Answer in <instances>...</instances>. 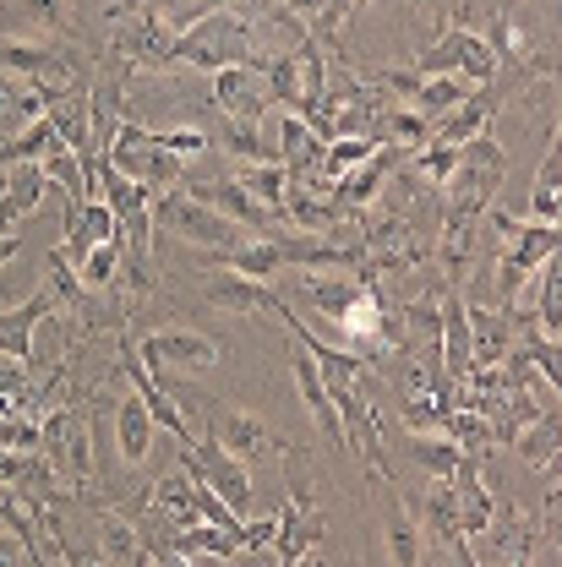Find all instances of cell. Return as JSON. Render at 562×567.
<instances>
[{"instance_id":"32","label":"cell","mask_w":562,"mask_h":567,"mask_svg":"<svg viewBox=\"0 0 562 567\" xmlns=\"http://www.w3.org/2000/svg\"><path fill=\"white\" fill-rule=\"evenodd\" d=\"M410 453H416V464H421L431 481H448L453 464H459V447L442 431H410Z\"/></svg>"},{"instance_id":"17","label":"cell","mask_w":562,"mask_h":567,"mask_svg":"<svg viewBox=\"0 0 562 567\" xmlns=\"http://www.w3.org/2000/svg\"><path fill=\"white\" fill-rule=\"evenodd\" d=\"M448 481H453V496H459V529H464V540H476L492 524V502H497V492L481 481V458L459 453V464H453Z\"/></svg>"},{"instance_id":"2","label":"cell","mask_w":562,"mask_h":567,"mask_svg":"<svg viewBox=\"0 0 562 567\" xmlns=\"http://www.w3.org/2000/svg\"><path fill=\"white\" fill-rule=\"evenodd\" d=\"M39 458L55 475V486L82 492L93 481V415H82L76 404H55L39 421Z\"/></svg>"},{"instance_id":"7","label":"cell","mask_w":562,"mask_h":567,"mask_svg":"<svg viewBox=\"0 0 562 567\" xmlns=\"http://www.w3.org/2000/svg\"><path fill=\"white\" fill-rule=\"evenodd\" d=\"M410 66L421 71V76H442V71H448V76H464V82H476V87L497 82V71H502L497 55L487 50V39L470 33V28H442Z\"/></svg>"},{"instance_id":"28","label":"cell","mask_w":562,"mask_h":567,"mask_svg":"<svg viewBox=\"0 0 562 567\" xmlns=\"http://www.w3.org/2000/svg\"><path fill=\"white\" fill-rule=\"evenodd\" d=\"M235 186H241V192H246L257 208H268L284 224V192H289V175H284V164H241Z\"/></svg>"},{"instance_id":"20","label":"cell","mask_w":562,"mask_h":567,"mask_svg":"<svg viewBox=\"0 0 562 567\" xmlns=\"http://www.w3.org/2000/svg\"><path fill=\"white\" fill-rule=\"evenodd\" d=\"M416 513H421V535H431L442 551L464 540V529H459V496H453V481H431V492L416 502Z\"/></svg>"},{"instance_id":"29","label":"cell","mask_w":562,"mask_h":567,"mask_svg":"<svg viewBox=\"0 0 562 567\" xmlns=\"http://www.w3.org/2000/svg\"><path fill=\"white\" fill-rule=\"evenodd\" d=\"M50 147H61V137H55V126L39 115V121H28V126H17L11 137L0 142V164H39Z\"/></svg>"},{"instance_id":"19","label":"cell","mask_w":562,"mask_h":567,"mask_svg":"<svg viewBox=\"0 0 562 567\" xmlns=\"http://www.w3.org/2000/svg\"><path fill=\"white\" fill-rule=\"evenodd\" d=\"M44 192H50V181H44L39 164H6V181H0V235H11L17 218H28L39 208Z\"/></svg>"},{"instance_id":"37","label":"cell","mask_w":562,"mask_h":567,"mask_svg":"<svg viewBox=\"0 0 562 567\" xmlns=\"http://www.w3.org/2000/svg\"><path fill=\"white\" fill-rule=\"evenodd\" d=\"M0 399H28V365L0 354Z\"/></svg>"},{"instance_id":"15","label":"cell","mask_w":562,"mask_h":567,"mask_svg":"<svg viewBox=\"0 0 562 567\" xmlns=\"http://www.w3.org/2000/svg\"><path fill=\"white\" fill-rule=\"evenodd\" d=\"M50 311H55V289H50V284L33 289L22 306L0 311V354L17 360V365H33V328L50 322Z\"/></svg>"},{"instance_id":"21","label":"cell","mask_w":562,"mask_h":567,"mask_svg":"<svg viewBox=\"0 0 562 567\" xmlns=\"http://www.w3.org/2000/svg\"><path fill=\"white\" fill-rule=\"evenodd\" d=\"M558 431H562L558 410H541L535 421L513 436V453H519L530 470H546V475H558Z\"/></svg>"},{"instance_id":"5","label":"cell","mask_w":562,"mask_h":567,"mask_svg":"<svg viewBox=\"0 0 562 567\" xmlns=\"http://www.w3.org/2000/svg\"><path fill=\"white\" fill-rule=\"evenodd\" d=\"M175 22L164 17V0H147L142 11L121 17L110 33V55L126 61V71H170V50H175Z\"/></svg>"},{"instance_id":"3","label":"cell","mask_w":562,"mask_h":567,"mask_svg":"<svg viewBox=\"0 0 562 567\" xmlns=\"http://www.w3.org/2000/svg\"><path fill=\"white\" fill-rule=\"evenodd\" d=\"M115 175H126V181H137L142 192H175L181 181H186V158H175V153H164L159 147V137L147 132V126H137L132 115L115 126V137H110V147L99 153Z\"/></svg>"},{"instance_id":"22","label":"cell","mask_w":562,"mask_h":567,"mask_svg":"<svg viewBox=\"0 0 562 567\" xmlns=\"http://www.w3.org/2000/svg\"><path fill=\"white\" fill-rule=\"evenodd\" d=\"M147 502H153V513H159V518H164L175 535L197 524V496H192V475H186V470H181V475H164V481H153Z\"/></svg>"},{"instance_id":"31","label":"cell","mask_w":562,"mask_h":567,"mask_svg":"<svg viewBox=\"0 0 562 567\" xmlns=\"http://www.w3.org/2000/svg\"><path fill=\"white\" fill-rule=\"evenodd\" d=\"M121 251H126L121 240H104V246H93V251H88V257L71 268V274H76V284H82L88 295H93V289H110V284L121 279Z\"/></svg>"},{"instance_id":"24","label":"cell","mask_w":562,"mask_h":567,"mask_svg":"<svg viewBox=\"0 0 562 567\" xmlns=\"http://www.w3.org/2000/svg\"><path fill=\"white\" fill-rule=\"evenodd\" d=\"M382 546H388V567H421V524L405 502L388 507L382 518Z\"/></svg>"},{"instance_id":"26","label":"cell","mask_w":562,"mask_h":567,"mask_svg":"<svg viewBox=\"0 0 562 567\" xmlns=\"http://www.w3.org/2000/svg\"><path fill=\"white\" fill-rule=\"evenodd\" d=\"M366 284L360 279H323V274H300V295H306V306L311 311H323L334 328H339V317L355 306V295H360Z\"/></svg>"},{"instance_id":"34","label":"cell","mask_w":562,"mask_h":567,"mask_svg":"<svg viewBox=\"0 0 562 567\" xmlns=\"http://www.w3.org/2000/svg\"><path fill=\"white\" fill-rule=\"evenodd\" d=\"M519 289H524V268H519L513 257H497V262H492V300H497V311H513Z\"/></svg>"},{"instance_id":"36","label":"cell","mask_w":562,"mask_h":567,"mask_svg":"<svg viewBox=\"0 0 562 567\" xmlns=\"http://www.w3.org/2000/svg\"><path fill=\"white\" fill-rule=\"evenodd\" d=\"M274 535H279V518H241V551H263L274 546Z\"/></svg>"},{"instance_id":"27","label":"cell","mask_w":562,"mask_h":567,"mask_svg":"<svg viewBox=\"0 0 562 567\" xmlns=\"http://www.w3.org/2000/svg\"><path fill=\"white\" fill-rule=\"evenodd\" d=\"M470 93H476V82H464V76H448V71H442V76H426L421 87H416L410 110H421L426 121L437 126V121H442V115H453Z\"/></svg>"},{"instance_id":"39","label":"cell","mask_w":562,"mask_h":567,"mask_svg":"<svg viewBox=\"0 0 562 567\" xmlns=\"http://www.w3.org/2000/svg\"><path fill=\"white\" fill-rule=\"evenodd\" d=\"M17 257H22V235L11 229V235H0V268H11Z\"/></svg>"},{"instance_id":"4","label":"cell","mask_w":562,"mask_h":567,"mask_svg":"<svg viewBox=\"0 0 562 567\" xmlns=\"http://www.w3.org/2000/svg\"><path fill=\"white\" fill-rule=\"evenodd\" d=\"M153 229H164L170 240H186V246H197V251H235V246L252 240V229H241L235 218L203 208V203L186 197L181 186L153 197Z\"/></svg>"},{"instance_id":"1","label":"cell","mask_w":562,"mask_h":567,"mask_svg":"<svg viewBox=\"0 0 562 567\" xmlns=\"http://www.w3.org/2000/svg\"><path fill=\"white\" fill-rule=\"evenodd\" d=\"M257 61V22L241 17V6H218L203 11L197 22H186L175 33L170 50V71H224V66H252Z\"/></svg>"},{"instance_id":"25","label":"cell","mask_w":562,"mask_h":567,"mask_svg":"<svg viewBox=\"0 0 562 567\" xmlns=\"http://www.w3.org/2000/svg\"><path fill=\"white\" fill-rule=\"evenodd\" d=\"M558 181H562V153H558V126H552V137H546V158H541L535 186H530V218H535V224H558L562 218Z\"/></svg>"},{"instance_id":"35","label":"cell","mask_w":562,"mask_h":567,"mask_svg":"<svg viewBox=\"0 0 562 567\" xmlns=\"http://www.w3.org/2000/svg\"><path fill=\"white\" fill-rule=\"evenodd\" d=\"M164 153H175V158H197V153H208V132L203 126H175V132H153Z\"/></svg>"},{"instance_id":"30","label":"cell","mask_w":562,"mask_h":567,"mask_svg":"<svg viewBox=\"0 0 562 567\" xmlns=\"http://www.w3.org/2000/svg\"><path fill=\"white\" fill-rule=\"evenodd\" d=\"M175 551H181V557H192V563H197V557H224V563H229V557H241V540H235L229 529L192 524V529H181V535H175Z\"/></svg>"},{"instance_id":"9","label":"cell","mask_w":562,"mask_h":567,"mask_svg":"<svg viewBox=\"0 0 562 567\" xmlns=\"http://www.w3.org/2000/svg\"><path fill=\"white\" fill-rule=\"evenodd\" d=\"M208 436L229 453V458H241L246 470H252V464H274V458H284V447H289L279 431H268L257 415H246V410H224V404L208 415Z\"/></svg>"},{"instance_id":"6","label":"cell","mask_w":562,"mask_h":567,"mask_svg":"<svg viewBox=\"0 0 562 567\" xmlns=\"http://www.w3.org/2000/svg\"><path fill=\"white\" fill-rule=\"evenodd\" d=\"M339 421H345V453L371 475V481H394V464H388V442H382V421L366 399V388H328Z\"/></svg>"},{"instance_id":"14","label":"cell","mask_w":562,"mask_h":567,"mask_svg":"<svg viewBox=\"0 0 562 567\" xmlns=\"http://www.w3.org/2000/svg\"><path fill=\"white\" fill-rule=\"evenodd\" d=\"M213 110L229 115V121L263 126V110H274V104H268V87H263V76L252 66H224L213 71Z\"/></svg>"},{"instance_id":"10","label":"cell","mask_w":562,"mask_h":567,"mask_svg":"<svg viewBox=\"0 0 562 567\" xmlns=\"http://www.w3.org/2000/svg\"><path fill=\"white\" fill-rule=\"evenodd\" d=\"M481 535L492 540V563H502V567H535V551H541V540H546L541 518H530L513 496H497L492 524H487Z\"/></svg>"},{"instance_id":"23","label":"cell","mask_w":562,"mask_h":567,"mask_svg":"<svg viewBox=\"0 0 562 567\" xmlns=\"http://www.w3.org/2000/svg\"><path fill=\"white\" fill-rule=\"evenodd\" d=\"M153 415L142 410V399L137 393H126L121 404H115V442H121V458L126 464H142L147 458V447H153Z\"/></svg>"},{"instance_id":"8","label":"cell","mask_w":562,"mask_h":567,"mask_svg":"<svg viewBox=\"0 0 562 567\" xmlns=\"http://www.w3.org/2000/svg\"><path fill=\"white\" fill-rule=\"evenodd\" d=\"M181 470L192 475V481H203L235 518H246V507H252V470L241 464V458H229L218 442H213L208 431L197 436V442H186L181 447Z\"/></svg>"},{"instance_id":"38","label":"cell","mask_w":562,"mask_h":567,"mask_svg":"<svg viewBox=\"0 0 562 567\" xmlns=\"http://www.w3.org/2000/svg\"><path fill=\"white\" fill-rule=\"evenodd\" d=\"M0 567H33V551L17 535H0Z\"/></svg>"},{"instance_id":"13","label":"cell","mask_w":562,"mask_h":567,"mask_svg":"<svg viewBox=\"0 0 562 567\" xmlns=\"http://www.w3.org/2000/svg\"><path fill=\"white\" fill-rule=\"evenodd\" d=\"M487 218H492L497 235H508L513 246L502 251V257H513L524 274H535L546 257H558L562 251V229L558 224H535V218H513L508 208H487Z\"/></svg>"},{"instance_id":"40","label":"cell","mask_w":562,"mask_h":567,"mask_svg":"<svg viewBox=\"0 0 562 567\" xmlns=\"http://www.w3.org/2000/svg\"><path fill=\"white\" fill-rule=\"evenodd\" d=\"M289 567H328V563H323L317 551H306V557H295V563H289Z\"/></svg>"},{"instance_id":"33","label":"cell","mask_w":562,"mask_h":567,"mask_svg":"<svg viewBox=\"0 0 562 567\" xmlns=\"http://www.w3.org/2000/svg\"><path fill=\"white\" fill-rule=\"evenodd\" d=\"M535 333H546V339H558L562 333V268L558 257H546L541 262V306H535Z\"/></svg>"},{"instance_id":"18","label":"cell","mask_w":562,"mask_h":567,"mask_svg":"<svg viewBox=\"0 0 562 567\" xmlns=\"http://www.w3.org/2000/svg\"><path fill=\"white\" fill-rule=\"evenodd\" d=\"M71 0H0V39L22 33H67Z\"/></svg>"},{"instance_id":"11","label":"cell","mask_w":562,"mask_h":567,"mask_svg":"<svg viewBox=\"0 0 562 567\" xmlns=\"http://www.w3.org/2000/svg\"><path fill=\"white\" fill-rule=\"evenodd\" d=\"M137 360L147 371H208L218 365V344L197 328H159L137 344Z\"/></svg>"},{"instance_id":"16","label":"cell","mask_w":562,"mask_h":567,"mask_svg":"<svg viewBox=\"0 0 562 567\" xmlns=\"http://www.w3.org/2000/svg\"><path fill=\"white\" fill-rule=\"evenodd\" d=\"M464 322H470V365H497L502 354L519 344V339H513V328H519L513 311H497V306L464 300Z\"/></svg>"},{"instance_id":"12","label":"cell","mask_w":562,"mask_h":567,"mask_svg":"<svg viewBox=\"0 0 562 567\" xmlns=\"http://www.w3.org/2000/svg\"><path fill=\"white\" fill-rule=\"evenodd\" d=\"M203 300L229 311V317H279L284 311V295L274 284H257V279H241L229 268H213L203 279Z\"/></svg>"}]
</instances>
